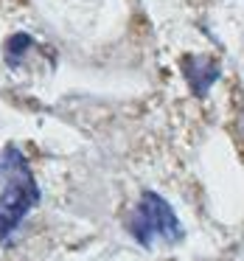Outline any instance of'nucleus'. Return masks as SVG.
Instances as JSON below:
<instances>
[{"mask_svg": "<svg viewBox=\"0 0 244 261\" xmlns=\"http://www.w3.org/2000/svg\"><path fill=\"white\" fill-rule=\"evenodd\" d=\"M40 202L37 186L25 154L14 143L0 149V242H9L23 219Z\"/></svg>", "mask_w": 244, "mask_h": 261, "instance_id": "nucleus-1", "label": "nucleus"}, {"mask_svg": "<svg viewBox=\"0 0 244 261\" xmlns=\"http://www.w3.org/2000/svg\"><path fill=\"white\" fill-rule=\"evenodd\" d=\"M34 45V40H31L29 34H12L6 40V45H3V57H6V62L9 65H23V57H25V51Z\"/></svg>", "mask_w": 244, "mask_h": 261, "instance_id": "nucleus-4", "label": "nucleus"}, {"mask_svg": "<svg viewBox=\"0 0 244 261\" xmlns=\"http://www.w3.org/2000/svg\"><path fill=\"white\" fill-rule=\"evenodd\" d=\"M126 227H129V233L135 236V242L143 244V247H154V242L177 244L185 236L174 208L154 191L141 194L138 205L132 208L129 219H126Z\"/></svg>", "mask_w": 244, "mask_h": 261, "instance_id": "nucleus-2", "label": "nucleus"}, {"mask_svg": "<svg viewBox=\"0 0 244 261\" xmlns=\"http://www.w3.org/2000/svg\"><path fill=\"white\" fill-rule=\"evenodd\" d=\"M182 73H185L188 85L194 87V93L205 96L208 87L219 79V65H216V59L208 57H185L182 59Z\"/></svg>", "mask_w": 244, "mask_h": 261, "instance_id": "nucleus-3", "label": "nucleus"}]
</instances>
